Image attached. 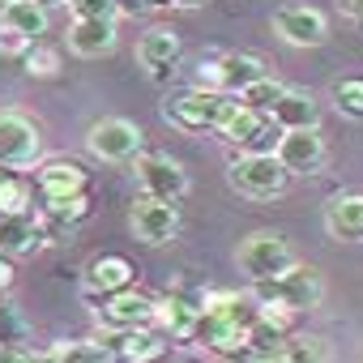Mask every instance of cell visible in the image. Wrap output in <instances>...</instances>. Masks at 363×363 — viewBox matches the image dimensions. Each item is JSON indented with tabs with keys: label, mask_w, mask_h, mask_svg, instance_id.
I'll return each instance as SVG.
<instances>
[{
	"label": "cell",
	"mask_w": 363,
	"mask_h": 363,
	"mask_svg": "<svg viewBox=\"0 0 363 363\" xmlns=\"http://www.w3.org/2000/svg\"><path fill=\"white\" fill-rule=\"evenodd\" d=\"M103 346H107V350H111V359H120V363H162V359H167V350H171V342H167L162 333H150V329L111 333Z\"/></svg>",
	"instance_id": "e0dca14e"
},
{
	"label": "cell",
	"mask_w": 363,
	"mask_h": 363,
	"mask_svg": "<svg viewBox=\"0 0 363 363\" xmlns=\"http://www.w3.org/2000/svg\"><path fill=\"white\" fill-rule=\"evenodd\" d=\"M227 184H231L240 197L269 201V197L286 193L291 175H286V167H282L274 154H235V158L227 162Z\"/></svg>",
	"instance_id": "7a4b0ae2"
},
{
	"label": "cell",
	"mask_w": 363,
	"mask_h": 363,
	"mask_svg": "<svg viewBox=\"0 0 363 363\" xmlns=\"http://www.w3.org/2000/svg\"><path fill=\"white\" fill-rule=\"evenodd\" d=\"M175 9H197V5H206V0H171Z\"/></svg>",
	"instance_id": "60d3db41"
},
{
	"label": "cell",
	"mask_w": 363,
	"mask_h": 363,
	"mask_svg": "<svg viewBox=\"0 0 363 363\" xmlns=\"http://www.w3.org/2000/svg\"><path fill=\"white\" fill-rule=\"evenodd\" d=\"M13 286V265H9V257L5 252H0V295H5Z\"/></svg>",
	"instance_id": "8d00e7d4"
},
{
	"label": "cell",
	"mask_w": 363,
	"mask_h": 363,
	"mask_svg": "<svg viewBox=\"0 0 363 363\" xmlns=\"http://www.w3.org/2000/svg\"><path fill=\"white\" fill-rule=\"evenodd\" d=\"M333 107L350 120H363V77H337L333 82Z\"/></svg>",
	"instance_id": "f1b7e54d"
},
{
	"label": "cell",
	"mask_w": 363,
	"mask_h": 363,
	"mask_svg": "<svg viewBox=\"0 0 363 363\" xmlns=\"http://www.w3.org/2000/svg\"><path fill=\"white\" fill-rule=\"evenodd\" d=\"M274 158L286 167V175H316L329 162V145H325L320 128H299V133H282Z\"/></svg>",
	"instance_id": "8fae6325"
},
{
	"label": "cell",
	"mask_w": 363,
	"mask_h": 363,
	"mask_svg": "<svg viewBox=\"0 0 363 363\" xmlns=\"http://www.w3.org/2000/svg\"><path fill=\"white\" fill-rule=\"evenodd\" d=\"M218 363H265V359H257L252 350H240V354H223Z\"/></svg>",
	"instance_id": "ab89813d"
},
{
	"label": "cell",
	"mask_w": 363,
	"mask_h": 363,
	"mask_svg": "<svg viewBox=\"0 0 363 363\" xmlns=\"http://www.w3.org/2000/svg\"><path fill=\"white\" fill-rule=\"evenodd\" d=\"M162 5H171V0H120V13H150V9H162Z\"/></svg>",
	"instance_id": "d590c367"
},
{
	"label": "cell",
	"mask_w": 363,
	"mask_h": 363,
	"mask_svg": "<svg viewBox=\"0 0 363 363\" xmlns=\"http://www.w3.org/2000/svg\"><path fill=\"white\" fill-rule=\"evenodd\" d=\"M133 282H137V269H133L128 257H120V252H99V257L86 265L82 291L103 303V299H111V295H120V291H133Z\"/></svg>",
	"instance_id": "4fadbf2b"
},
{
	"label": "cell",
	"mask_w": 363,
	"mask_h": 363,
	"mask_svg": "<svg viewBox=\"0 0 363 363\" xmlns=\"http://www.w3.org/2000/svg\"><path fill=\"white\" fill-rule=\"evenodd\" d=\"M154 316H158V299L145 295V291H137V286L133 291H120V295H111V299L99 303V325L107 333L145 329V325H154Z\"/></svg>",
	"instance_id": "9c48e42d"
},
{
	"label": "cell",
	"mask_w": 363,
	"mask_h": 363,
	"mask_svg": "<svg viewBox=\"0 0 363 363\" xmlns=\"http://www.w3.org/2000/svg\"><path fill=\"white\" fill-rule=\"evenodd\" d=\"M299 261H295V248L286 244V235L278 231H252L244 244H240V274L257 286V282H274L282 274H291Z\"/></svg>",
	"instance_id": "3957f363"
},
{
	"label": "cell",
	"mask_w": 363,
	"mask_h": 363,
	"mask_svg": "<svg viewBox=\"0 0 363 363\" xmlns=\"http://www.w3.org/2000/svg\"><path fill=\"white\" fill-rule=\"evenodd\" d=\"M116 48V22H73L69 26V52L82 60H99Z\"/></svg>",
	"instance_id": "44dd1931"
},
{
	"label": "cell",
	"mask_w": 363,
	"mask_h": 363,
	"mask_svg": "<svg viewBox=\"0 0 363 363\" xmlns=\"http://www.w3.org/2000/svg\"><path fill=\"white\" fill-rule=\"evenodd\" d=\"M128 227H133V235L141 240V244H150V248H158V244H171L175 240V231H179V210H175V201H158V197H137L133 206H128Z\"/></svg>",
	"instance_id": "ba28073f"
},
{
	"label": "cell",
	"mask_w": 363,
	"mask_h": 363,
	"mask_svg": "<svg viewBox=\"0 0 363 363\" xmlns=\"http://www.w3.org/2000/svg\"><path fill=\"white\" fill-rule=\"evenodd\" d=\"M274 363H329V346L316 333H291Z\"/></svg>",
	"instance_id": "484cf974"
},
{
	"label": "cell",
	"mask_w": 363,
	"mask_h": 363,
	"mask_svg": "<svg viewBox=\"0 0 363 363\" xmlns=\"http://www.w3.org/2000/svg\"><path fill=\"white\" fill-rule=\"evenodd\" d=\"M26 342V316L9 295H0V346H22Z\"/></svg>",
	"instance_id": "4dcf8cb0"
},
{
	"label": "cell",
	"mask_w": 363,
	"mask_h": 363,
	"mask_svg": "<svg viewBox=\"0 0 363 363\" xmlns=\"http://www.w3.org/2000/svg\"><path fill=\"white\" fill-rule=\"evenodd\" d=\"M39 150H43V137H39V128L26 116L0 111V167H5V171L35 167Z\"/></svg>",
	"instance_id": "30bf717a"
},
{
	"label": "cell",
	"mask_w": 363,
	"mask_h": 363,
	"mask_svg": "<svg viewBox=\"0 0 363 363\" xmlns=\"http://www.w3.org/2000/svg\"><path fill=\"white\" fill-rule=\"evenodd\" d=\"M26 52H30V43L22 35H13L9 26H0V56H26Z\"/></svg>",
	"instance_id": "e575fe53"
},
{
	"label": "cell",
	"mask_w": 363,
	"mask_h": 363,
	"mask_svg": "<svg viewBox=\"0 0 363 363\" xmlns=\"http://www.w3.org/2000/svg\"><path fill=\"white\" fill-rule=\"evenodd\" d=\"M184 56V39H179L171 26H150L141 39H137V65L154 77V82H167Z\"/></svg>",
	"instance_id": "5bb4252c"
},
{
	"label": "cell",
	"mask_w": 363,
	"mask_h": 363,
	"mask_svg": "<svg viewBox=\"0 0 363 363\" xmlns=\"http://www.w3.org/2000/svg\"><path fill=\"white\" fill-rule=\"evenodd\" d=\"M286 316H274V312H261L257 316V325H252V333H248V350L257 354V359H265V363H274L278 354H282V346H286Z\"/></svg>",
	"instance_id": "cb8c5ba5"
},
{
	"label": "cell",
	"mask_w": 363,
	"mask_h": 363,
	"mask_svg": "<svg viewBox=\"0 0 363 363\" xmlns=\"http://www.w3.org/2000/svg\"><path fill=\"white\" fill-rule=\"evenodd\" d=\"M325 231L337 244H363V193H333L325 201Z\"/></svg>",
	"instance_id": "2e32d148"
},
{
	"label": "cell",
	"mask_w": 363,
	"mask_h": 363,
	"mask_svg": "<svg viewBox=\"0 0 363 363\" xmlns=\"http://www.w3.org/2000/svg\"><path fill=\"white\" fill-rule=\"evenodd\" d=\"M22 363H60V359H56V350H26Z\"/></svg>",
	"instance_id": "f35d334b"
},
{
	"label": "cell",
	"mask_w": 363,
	"mask_h": 363,
	"mask_svg": "<svg viewBox=\"0 0 363 363\" xmlns=\"http://www.w3.org/2000/svg\"><path fill=\"white\" fill-rule=\"evenodd\" d=\"M39 244H48L39 231V214H0V252L5 257H26Z\"/></svg>",
	"instance_id": "ffe728a7"
},
{
	"label": "cell",
	"mask_w": 363,
	"mask_h": 363,
	"mask_svg": "<svg viewBox=\"0 0 363 363\" xmlns=\"http://www.w3.org/2000/svg\"><path fill=\"white\" fill-rule=\"evenodd\" d=\"M231 94H210V90H184V94H171L162 103V120L184 128V133H201V128H218L223 111H227Z\"/></svg>",
	"instance_id": "277c9868"
},
{
	"label": "cell",
	"mask_w": 363,
	"mask_h": 363,
	"mask_svg": "<svg viewBox=\"0 0 363 363\" xmlns=\"http://www.w3.org/2000/svg\"><path fill=\"white\" fill-rule=\"evenodd\" d=\"M52 350L60 363H111V350L103 342H56Z\"/></svg>",
	"instance_id": "f546056e"
},
{
	"label": "cell",
	"mask_w": 363,
	"mask_h": 363,
	"mask_svg": "<svg viewBox=\"0 0 363 363\" xmlns=\"http://www.w3.org/2000/svg\"><path fill=\"white\" fill-rule=\"evenodd\" d=\"M0 26H9L13 35H22L30 48L48 35V26H52V18H48V9L39 5V0H13V5L0 13Z\"/></svg>",
	"instance_id": "603a6c76"
},
{
	"label": "cell",
	"mask_w": 363,
	"mask_h": 363,
	"mask_svg": "<svg viewBox=\"0 0 363 363\" xmlns=\"http://www.w3.org/2000/svg\"><path fill=\"white\" fill-rule=\"evenodd\" d=\"M261 124H265V116H261V111H252V107H244L240 99H231L214 133H218V137H223L227 145H244V141H248V137H252V133H257Z\"/></svg>",
	"instance_id": "d4e9b609"
},
{
	"label": "cell",
	"mask_w": 363,
	"mask_h": 363,
	"mask_svg": "<svg viewBox=\"0 0 363 363\" xmlns=\"http://www.w3.org/2000/svg\"><path fill=\"white\" fill-rule=\"evenodd\" d=\"M137 184L145 197H158V201H179L189 193V171L179 158L162 154V150H145L137 158Z\"/></svg>",
	"instance_id": "52a82bcc"
},
{
	"label": "cell",
	"mask_w": 363,
	"mask_h": 363,
	"mask_svg": "<svg viewBox=\"0 0 363 363\" xmlns=\"http://www.w3.org/2000/svg\"><path fill=\"white\" fill-rule=\"evenodd\" d=\"M39 5H43V9H52V5H69V0H39Z\"/></svg>",
	"instance_id": "b9f144b4"
},
{
	"label": "cell",
	"mask_w": 363,
	"mask_h": 363,
	"mask_svg": "<svg viewBox=\"0 0 363 363\" xmlns=\"http://www.w3.org/2000/svg\"><path fill=\"white\" fill-rule=\"evenodd\" d=\"M269 116H274V124H278L282 133L320 128V103H316L308 90H291V86H286V94L278 99V107H274Z\"/></svg>",
	"instance_id": "d6986e66"
},
{
	"label": "cell",
	"mask_w": 363,
	"mask_h": 363,
	"mask_svg": "<svg viewBox=\"0 0 363 363\" xmlns=\"http://www.w3.org/2000/svg\"><path fill=\"white\" fill-rule=\"evenodd\" d=\"M248 333H252L248 325H235V320L206 316V320H201V329H197V342L223 359V354H240V350H248Z\"/></svg>",
	"instance_id": "7402d4cb"
},
{
	"label": "cell",
	"mask_w": 363,
	"mask_h": 363,
	"mask_svg": "<svg viewBox=\"0 0 363 363\" xmlns=\"http://www.w3.org/2000/svg\"><path fill=\"white\" fill-rule=\"evenodd\" d=\"M175 342H197V329L206 320V291L197 286H171L158 299V316H154Z\"/></svg>",
	"instance_id": "5b68a950"
},
{
	"label": "cell",
	"mask_w": 363,
	"mask_h": 363,
	"mask_svg": "<svg viewBox=\"0 0 363 363\" xmlns=\"http://www.w3.org/2000/svg\"><path fill=\"white\" fill-rule=\"evenodd\" d=\"M274 30L291 48H320L329 39V18L312 5H282L274 13Z\"/></svg>",
	"instance_id": "7c38bea8"
},
{
	"label": "cell",
	"mask_w": 363,
	"mask_h": 363,
	"mask_svg": "<svg viewBox=\"0 0 363 363\" xmlns=\"http://www.w3.org/2000/svg\"><path fill=\"white\" fill-rule=\"evenodd\" d=\"M5 175H9V171H5V167H0V179H5Z\"/></svg>",
	"instance_id": "ee69618b"
},
{
	"label": "cell",
	"mask_w": 363,
	"mask_h": 363,
	"mask_svg": "<svg viewBox=\"0 0 363 363\" xmlns=\"http://www.w3.org/2000/svg\"><path fill=\"white\" fill-rule=\"evenodd\" d=\"M145 133L133 124V120H120V116H107V120H94L90 133H86V150L103 162H128V158H141L145 150Z\"/></svg>",
	"instance_id": "8992f818"
},
{
	"label": "cell",
	"mask_w": 363,
	"mask_h": 363,
	"mask_svg": "<svg viewBox=\"0 0 363 363\" xmlns=\"http://www.w3.org/2000/svg\"><path fill=\"white\" fill-rule=\"evenodd\" d=\"M22 65H26V73H30V77H56V73H60V52H56V48L35 43V48L22 56Z\"/></svg>",
	"instance_id": "d6a6232c"
},
{
	"label": "cell",
	"mask_w": 363,
	"mask_h": 363,
	"mask_svg": "<svg viewBox=\"0 0 363 363\" xmlns=\"http://www.w3.org/2000/svg\"><path fill=\"white\" fill-rule=\"evenodd\" d=\"M218 60V86H223V94H244L248 86H257L261 77H269L265 73V60L261 56H252V52H223V56H214Z\"/></svg>",
	"instance_id": "ac0fdd59"
},
{
	"label": "cell",
	"mask_w": 363,
	"mask_h": 363,
	"mask_svg": "<svg viewBox=\"0 0 363 363\" xmlns=\"http://www.w3.org/2000/svg\"><path fill=\"white\" fill-rule=\"evenodd\" d=\"M9 5H13V0H0V13H5V9H9Z\"/></svg>",
	"instance_id": "7bdbcfd3"
},
{
	"label": "cell",
	"mask_w": 363,
	"mask_h": 363,
	"mask_svg": "<svg viewBox=\"0 0 363 363\" xmlns=\"http://www.w3.org/2000/svg\"><path fill=\"white\" fill-rule=\"evenodd\" d=\"M278 141H282V128L274 124V116H265V124L240 145V154H278Z\"/></svg>",
	"instance_id": "836d02e7"
},
{
	"label": "cell",
	"mask_w": 363,
	"mask_h": 363,
	"mask_svg": "<svg viewBox=\"0 0 363 363\" xmlns=\"http://www.w3.org/2000/svg\"><path fill=\"white\" fill-rule=\"evenodd\" d=\"M39 193H43V201L82 197V193H90V171L82 162H73V158H52L39 171Z\"/></svg>",
	"instance_id": "9a60e30c"
},
{
	"label": "cell",
	"mask_w": 363,
	"mask_h": 363,
	"mask_svg": "<svg viewBox=\"0 0 363 363\" xmlns=\"http://www.w3.org/2000/svg\"><path fill=\"white\" fill-rule=\"evenodd\" d=\"M282 94H286V86H282L278 77H261L257 86H248V90H244V94H235V99H240L244 107H252V111L269 116V111L278 107V99H282Z\"/></svg>",
	"instance_id": "4316f807"
},
{
	"label": "cell",
	"mask_w": 363,
	"mask_h": 363,
	"mask_svg": "<svg viewBox=\"0 0 363 363\" xmlns=\"http://www.w3.org/2000/svg\"><path fill=\"white\" fill-rule=\"evenodd\" d=\"M252 299L261 312H274V316H295V312H312L320 299H325V282L312 265H295L291 274L274 278V282H257L252 286Z\"/></svg>",
	"instance_id": "6da1fadb"
},
{
	"label": "cell",
	"mask_w": 363,
	"mask_h": 363,
	"mask_svg": "<svg viewBox=\"0 0 363 363\" xmlns=\"http://www.w3.org/2000/svg\"><path fill=\"white\" fill-rule=\"evenodd\" d=\"M337 9H342L346 18H354V22H363V0H337Z\"/></svg>",
	"instance_id": "74e56055"
},
{
	"label": "cell",
	"mask_w": 363,
	"mask_h": 363,
	"mask_svg": "<svg viewBox=\"0 0 363 363\" xmlns=\"http://www.w3.org/2000/svg\"><path fill=\"white\" fill-rule=\"evenodd\" d=\"M0 214H30V184L13 171L0 179Z\"/></svg>",
	"instance_id": "83f0119b"
},
{
	"label": "cell",
	"mask_w": 363,
	"mask_h": 363,
	"mask_svg": "<svg viewBox=\"0 0 363 363\" xmlns=\"http://www.w3.org/2000/svg\"><path fill=\"white\" fill-rule=\"evenodd\" d=\"M73 22H116L120 18V0H69Z\"/></svg>",
	"instance_id": "1f68e13d"
}]
</instances>
